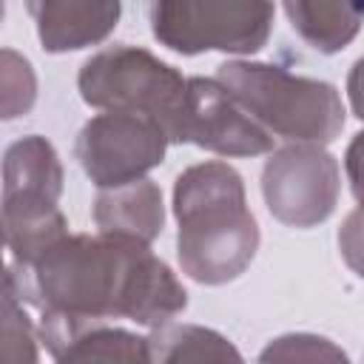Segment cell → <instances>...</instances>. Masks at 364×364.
I'll return each instance as SVG.
<instances>
[{
    "mask_svg": "<svg viewBox=\"0 0 364 364\" xmlns=\"http://www.w3.org/2000/svg\"><path fill=\"white\" fill-rule=\"evenodd\" d=\"M17 296L43 313L77 318H131L165 327L188 307L173 270L142 242L108 233H68L34 262L6 270Z\"/></svg>",
    "mask_w": 364,
    "mask_h": 364,
    "instance_id": "cell-1",
    "label": "cell"
},
{
    "mask_svg": "<svg viewBox=\"0 0 364 364\" xmlns=\"http://www.w3.org/2000/svg\"><path fill=\"white\" fill-rule=\"evenodd\" d=\"M173 213L182 273L199 284H225L247 270L259 250V225L236 168L219 159L185 168L173 185Z\"/></svg>",
    "mask_w": 364,
    "mask_h": 364,
    "instance_id": "cell-2",
    "label": "cell"
},
{
    "mask_svg": "<svg viewBox=\"0 0 364 364\" xmlns=\"http://www.w3.org/2000/svg\"><path fill=\"white\" fill-rule=\"evenodd\" d=\"M216 80L256 125L290 145H327L344 128V102L333 82L250 60L219 65Z\"/></svg>",
    "mask_w": 364,
    "mask_h": 364,
    "instance_id": "cell-3",
    "label": "cell"
},
{
    "mask_svg": "<svg viewBox=\"0 0 364 364\" xmlns=\"http://www.w3.org/2000/svg\"><path fill=\"white\" fill-rule=\"evenodd\" d=\"M91 108L156 122L168 142H188V80L136 46H111L88 57L77 77Z\"/></svg>",
    "mask_w": 364,
    "mask_h": 364,
    "instance_id": "cell-4",
    "label": "cell"
},
{
    "mask_svg": "<svg viewBox=\"0 0 364 364\" xmlns=\"http://www.w3.org/2000/svg\"><path fill=\"white\" fill-rule=\"evenodd\" d=\"M63 193V165L46 136H23L3 159V236L11 267L34 262L54 242L68 236V222L57 208Z\"/></svg>",
    "mask_w": 364,
    "mask_h": 364,
    "instance_id": "cell-5",
    "label": "cell"
},
{
    "mask_svg": "<svg viewBox=\"0 0 364 364\" xmlns=\"http://www.w3.org/2000/svg\"><path fill=\"white\" fill-rule=\"evenodd\" d=\"M154 37L179 54H256L270 31L276 6L262 0H159L148 9Z\"/></svg>",
    "mask_w": 364,
    "mask_h": 364,
    "instance_id": "cell-6",
    "label": "cell"
},
{
    "mask_svg": "<svg viewBox=\"0 0 364 364\" xmlns=\"http://www.w3.org/2000/svg\"><path fill=\"white\" fill-rule=\"evenodd\" d=\"M262 193L270 216H276L282 225H321L338 205V162L321 145H284L264 162Z\"/></svg>",
    "mask_w": 364,
    "mask_h": 364,
    "instance_id": "cell-7",
    "label": "cell"
},
{
    "mask_svg": "<svg viewBox=\"0 0 364 364\" xmlns=\"http://www.w3.org/2000/svg\"><path fill=\"white\" fill-rule=\"evenodd\" d=\"M165 151L168 136L156 122L114 111L91 117L74 148L85 176L100 191L145 179V173L165 159Z\"/></svg>",
    "mask_w": 364,
    "mask_h": 364,
    "instance_id": "cell-8",
    "label": "cell"
},
{
    "mask_svg": "<svg viewBox=\"0 0 364 364\" xmlns=\"http://www.w3.org/2000/svg\"><path fill=\"white\" fill-rule=\"evenodd\" d=\"M188 142L219 156H259L273 148V136L219 85V80H188Z\"/></svg>",
    "mask_w": 364,
    "mask_h": 364,
    "instance_id": "cell-9",
    "label": "cell"
},
{
    "mask_svg": "<svg viewBox=\"0 0 364 364\" xmlns=\"http://www.w3.org/2000/svg\"><path fill=\"white\" fill-rule=\"evenodd\" d=\"M40 341L54 364H151V338L102 318L43 313Z\"/></svg>",
    "mask_w": 364,
    "mask_h": 364,
    "instance_id": "cell-10",
    "label": "cell"
},
{
    "mask_svg": "<svg viewBox=\"0 0 364 364\" xmlns=\"http://www.w3.org/2000/svg\"><path fill=\"white\" fill-rule=\"evenodd\" d=\"M122 6L114 0H31L28 14L46 51L63 54L102 43L119 20Z\"/></svg>",
    "mask_w": 364,
    "mask_h": 364,
    "instance_id": "cell-11",
    "label": "cell"
},
{
    "mask_svg": "<svg viewBox=\"0 0 364 364\" xmlns=\"http://www.w3.org/2000/svg\"><path fill=\"white\" fill-rule=\"evenodd\" d=\"M94 222L100 233L151 245L165 225L162 191L151 179L100 191L94 199Z\"/></svg>",
    "mask_w": 364,
    "mask_h": 364,
    "instance_id": "cell-12",
    "label": "cell"
},
{
    "mask_svg": "<svg viewBox=\"0 0 364 364\" xmlns=\"http://www.w3.org/2000/svg\"><path fill=\"white\" fill-rule=\"evenodd\" d=\"M284 14L299 37L321 51L336 54L353 43L364 23V3L347 0H287Z\"/></svg>",
    "mask_w": 364,
    "mask_h": 364,
    "instance_id": "cell-13",
    "label": "cell"
},
{
    "mask_svg": "<svg viewBox=\"0 0 364 364\" xmlns=\"http://www.w3.org/2000/svg\"><path fill=\"white\" fill-rule=\"evenodd\" d=\"M151 364H245L222 333L202 324H165L151 336Z\"/></svg>",
    "mask_w": 364,
    "mask_h": 364,
    "instance_id": "cell-14",
    "label": "cell"
},
{
    "mask_svg": "<svg viewBox=\"0 0 364 364\" xmlns=\"http://www.w3.org/2000/svg\"><path fill=\"white\" fill-rule=\"evenodd\" d=\"M259 364H350V355L324 336L284 333L262 347Z\"/></svg>",
    "mask_w": 364,
    "mask_h": 364,
    "instance_id": "cell-15",
    "label": "cell"
},
{
    "mask_svg": "<svg viewBox=\"0 0 364 364\" xmlns=\"http://www.w3.org/2000/svg\"><path fill=\"white\" fill-rule=\"evenodd\" d=\"M3 364H40L37 355V333L23 313L17 287L11 276H3V350H0Z\"/></svg>",
    "mask_w": 364,
    "mask_h": 364,
    "instance_id": "cell-16",
    "label": "cell"
},
{
    "mask_svg": "<svg viewBox=\"0 0 364 364\" xmlns=\"http://www.w3.org/2000/svg\"><path fill=\"white\" fill-rule=\"evenodd\" d=\"M0 91H3L0 105H3L6 119L28 114V108L34 105V97H37V80H34L31 63L11 48L0 51Z\"/></svg>",
    "mask_w": 364,
    "mask_h": 364,
    "instance_id": "cell-17",
    "label": "cell"
},
{
    "mask_svg": "<svg viewBox=\"0 0 364 364\" xmlns=\"http://www.w3.org/2000/svg\"><path fill=\"white\" fill-rule=\"evenodd\" d=\"M338 250L347 267L364 279V208H355L353 213H347L338 230Z\"/></svg>",
    "mask_w": 364,
    "mask_h": 364,
    "instance_id": "cell-18",
    "label": "cell"
},
{
    "mask_svg": "<svg viewBox=\"0 0 364 364\" xmlns=\"http://www.w3.org/2000/svg\"><path fill=\"white\" fill-rule=\"evenodd\" d=\"M344 168H347V179H350L353 196H355L358 208H364V131L355 134L353 142L347 145Z\"/></svg>",
    "mask_w": 364,
    "mask_h": 364,
    "instance_id": "cell-19",
    "label": "cell"
},
{
    "mask_svg": "<svg viewBox=\"0 0 364 364\" xmlns=\"http://www.w3.org/2000/svg\"><path fill=\"white\" fill-rule=\"evenodd\" d=\"M347 97H350L353 114L364 122V57H358L355 65L350 68V77H347Z\"/></svg>",
    "mask_w": 364,
    "mask_h": 364,
    "instance_id": "cell-20",
    "label": "cell"
}]
</instances>
